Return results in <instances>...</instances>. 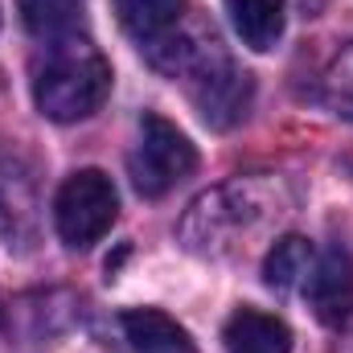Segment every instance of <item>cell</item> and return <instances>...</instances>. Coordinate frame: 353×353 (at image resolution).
<instances>
[{
	"label": "cell",
	"instance_id": "3957f363",
	"mask_svg": "<svg viewBox=\"0 0 353 353\" xmlns=\"http://www.w3.org/2000/svg\"><path fill=\"white\" fill-rule=\"evenodd\" d=\"M119 214V193L111 185V176L99 173V169H79L62 181L58 197H54V222H58V234L66 247L74 251H87L94 247L111 222Z\"/></svg>",
	"mask_w": 353,
	"mask_h": 353
},
{
	"label": "cell",
	"instance_id": "6da1fadb",
	"mask_svg": "<svg viewBox=\"0 0 353 353\" xmlns=\"http://www.w3.org/2000/svg\"><path fill=\"white\" fill-rule=\"evenodd\" d=\"M111 66L87 37H54L33 58V103L54 123H79L103 107Z\"/></svg>",
	"mask_w": 353,
	"mask_h": 353
},
{
	"label": "cell",
	"instance_id": "7a4b0ae2",
	"mask_svg": "<svg viewBox=\"0 0 353 353\" xmlns=\"http://www.w3.org/2000/svg\"><path fill=\"white\" fill-rule=\"evenodd\" d=\"M193 169H197V148L189 144V136L176 132V123H169L165 115L148 111L140 119V140H136V148L128 157L132 185L144 197H165Z\"/></svg>",
	"mask_w": 353,
	"mask_h": 353
},
{
	"label": "cell",
	"instance_id": "8992f818",
	"mask_svg": "<svg viewBox=\"0 0 353 353\" xmlns=\"http://www.w3.org/2000/svg\"><path fill=\"white\" fill-rule=\"evenodd\" d=\"M226 353H292V329L263 308H239L222 329Z\"/></svg>",
	"mask_w": 353,
	"mask_h": 353
},
{
	"label": "cell",
	"instance_id": "9c48e42d",
	"mask_svg": "<svg viewBox=\"0 0 353 353\" xmlns=\"http://www.w3.org/2000/svg\"><path fill=\"white\" fill-rule=\"evenodd\" d=\"M185 4L189 0H115V17L132 37L157 41L169 29H176V21L185 17Z\"/></svg>",
	"mask_w": 353,
	"mask_h": 353
},
{
	"label": "cell",
	"instance_id": "5b68a950",
	"mask_svg": "<svg viewBox=\"0 0 353 353\" xmlns=\"http://www.w3.org/2000/svg\"><path fill=\"white\" fill-rule=\"evenodd\" d=\"M197 79H201V90H197L193 99H197V107H201L205 123H218V128H226V123H234V119L247 111L251 83H247V74H239V70H234L226 58H222L218 66H205V70H197Z\"/></svg>",
	"mask_w": 353,
	"mask_h": 353
},
{
	"label": "cell",
	"instance_id": "52a82bcc",
	"mask_svg": "<svg viewBox=\"0 0 353 353\" xmlns=\"http://www.w3.org/2000/svg\"><path fill=\"white\" fill-rule=\"evenodd\" d=\"M123 333L136 353H193V337L161 308H132L123 312Z\"/></svg>",
	"mask_w": 353,
	"mask_h": 353
},
{
	"label": "cell",
	"instance_id": "30bf717a",
	"mask_svg": "<svg viewBox=\"0 0 353 353\" xmlns=\"http://www.w3.org/2000/svg\"><path fill=\"white\" fill-rule=\"evenodd\" d=\"M312 259H316L312 243L300 239V234H288V239H279V243L267 251L263 279L271 288H279V292L304 288V279H308V271H312Z\"/></svg>",
	"mask_w": 353,
	"mask_h": 353
},
{
	"label": "cell",
	"instance_id": "ba28073f",
	"mask_svg": "<svg viewBox=\"0 0 353 353\" xmlns=\"http://www.w3.org/2000/svg\"><path fill=\"white\" fill-rule=\"evenodd\" d=\"M226 12L251 50H271L283 33V0H226Z\"/></svg>",
	"mask_w": 353,
	"mask_h": 353
},
{
	"label": "cell",
	"instance_id": "277c9868",
	"mask_svg": "<svg viewBox=\"0 0 353 353\" xmlns=\"http://www.w3.org/2000/svg\"><path fill=\"white\" fill-rule=\"evenodd\" d=\"M308 308L321 325H345L353 312V259L350 251L329 247L312 259V271L304 279Z\"/></svg>",
	"mask_w": 353,
	"mask_h": 353
},
{
	"label": "cell",
	"instance_id": "7c38bea8",
	"mask_svg": "<svg viewBox=\"0 0 353 353\" xmlns=\"http://www.w3.org/2000/svg\"><path fill=\"white\" fill-rule=\"evenodd\" d=\"M316 99H321L333 115H341V119L353 123V41L341 46V50L329 58V66L321 70Z\"/></svg>",
	"mask_w": 353,
	"mask_h": 353
},
{
	"label": "cell",
	"instance_id": "8fae6325",
	"mask_svg": "<svg viewBox=\"0 0 353 353\" xmlns=\"http://www.w3.org/2000/svg\"><path fill=\"white\" fill-rule=\"evenodd\" d=\"M83 4L87 0H17L21 21L33 37H70V29L83 21Z\"/></svg>",
	"mask_w": 353,
	"mask_h": 353
}]
</instances>
